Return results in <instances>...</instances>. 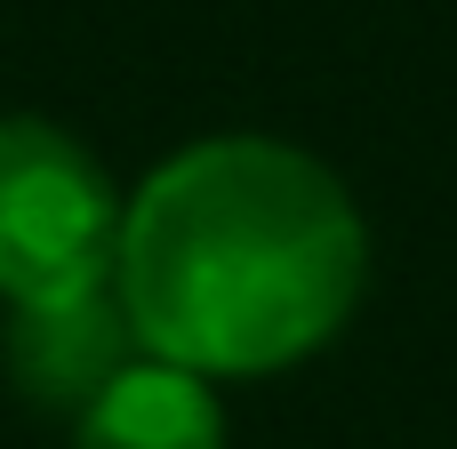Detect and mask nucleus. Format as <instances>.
Masks as SVG:
<instances>
[{"mask_svg": "<svg viewBox=\"0 0 457 449\" xmlns=\"http://www.w3.org/2000/svg\"><path fill=\"white\" fill-rule=\"evenodd\" d=\"M72 449H225V410H217L209 378L137 353L72 418Z\"/></svg>", "mask_w": 457, "mask_h": 449, "instance_id": "20e7f679", "label": "nucleus"}, {"mask_svg": "<svg viewBox=\"0 0 457 449\" xmlns=\"http://www.w3.org/2000/svg\"><path fill=\"white\" fill-rule=\"evenodd\" d=\"M370 281L353 193L297 145L209 137L120 209L112 297L137 345L193 378H265L345 329Z\"/></svg>", "mask_w": 457, "mask_h": 449, "instance_id": "f257e3e1", "label": "nucleus"}, {"mask_svg": "<svg viewBox=\"0 0 457 449\" xmlns=\"http://www.w3.org/2000/svg\"><path fill=\"white\" fill-rule=\"evenodd\" d=\"M137 353L145 345H137V329H129L112 289H80V297H48V305H8V329H0L8 386L32 410H64V418H80Z\"/></svg>", "mask_w": 457, "mask_h": 449, "instance_id": "7ed1b4c3", "label": "nucleus"}, {"mask_svg": "<svg viewBox=\"0 0 457 449\" xmlns=\"http://www.w3.org/2000/svg\"><path fill=\"white\" fill-rule=\"evenodd\" d=\"M120 193L104 161L40 112H0V297L48 305L112 289Z\"/></svg>", "mask_w": 457, "mask_h": 449, "instance_id": "f03ea898", "label": "nucleus"}]
</instances>
